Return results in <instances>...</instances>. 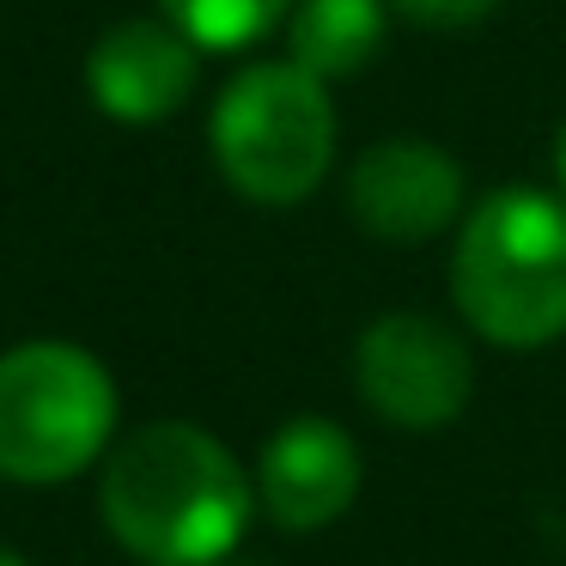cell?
<instances>
[{"instance_id":"8992f818","label":"cell","mask_w":566,"mask_h":566,"mask_svg":"<svg viewBox=\"0 0 566 566\" xmlns=\"http://www.w3.org/2000/svg\"><path fill=\"white\" fill-rule=\"evenodd\" d=\"M347 213L378 244H427L463 220V165L439 140H378L347 171Z\"/></svg>"},{"instance_id":"277c9868","label":"cell","mask_w":566,"mask_h":566,"mask_svg":"<svg viewBox=\"0 0 566 566\" xmlns=\"http://www.w3.org/2000/svg\"><path fill=\"white\" fill-rule=\"evenodd\" d=\"M116 444V378L80 342L0 354V481L62 488Z\"/></svg>"},{"instance_id":"9c48e42d","label":"cell","mask_w":566,"mask_h":566,"mask_svg":"<svg viewBox=\"0 0 566 566\" xmlns=\"http://www.w3.org/2000/svg\"><path fill=\"white\" fill-rule=\"evenodd\" d=\"M384 0H293L286 13V50L317 80L359 74L384 50Z\"/></svg>"},{"instance_id":"5bb4252c","label":"cell","mask_w":566,"mask_h":566,"mask_svg":"<svg viewBox=\"0 0 566 566\" xmlns=\"http://www.w3.org/2000/svg\"><path fill=\"white\" fill-rule=\"evenodd\" d=\"M213 566H244V560H213Z\"/></svg>"},{"instance_id":"7c38bea8","label":"cell","mask_w":566,"mask_h":566,"mask_svg":"<svg viewBox=\"0 0 566 566\" xmlns=\"http://www.w3.org/2000/svg\"><path fill=\"white\" fill-rule=\"evenodd\" d=\"M554 171H560V189H566V128H560V147H554Z\"/></svg>"},{"instance_id":"30bf717a","label":"cell","mask_w":566,"mask_h":566,"mask_svg":"<svg viewBox=\"0 0 566 566\" xmlns=\"http://www.w3.org/2000/svg\"><path fill=\"white\" fill-rule=\"evenodd\" d=\"M159 7L201 55L208 50H220V55L250 50V43H262L293 13V0H159Z\"/></svg>"},{"instance_id":"3957f363","label":"cell","mask_w":566,"mask_h":566,"mask_svg":"<svg viewBox=\"0 0 566 566\" xmlns=\"http://www.w3.org/2000/svg\"><path fill=\"white\" fill-rule=\"evenodd\" d=\"M329 80L286 62H250L226 80L208 116V147L220 177L256 208H298L317 196L335 165V104Z\"/></svg>"},{"instance_id":"5b68a950","label":"cell","mask_w":566,"mask_h":566,"mask_svg":"<svg viewBox=\"0 0 566 566\" xmlns=\"http://www.w3.org/2000/svg\"><path fill=\"white\" fill-rule=\"evenodd\" d=\"M354 390L378 420L402 432L451 427L475 396V359L451 323L427 311H390L354 342Z\"/></svg>"},{"instance_id":"ba28073f","label":"cell","mask_w":566,"mask_h":566,"mask_svg":"<svg viewBox=\"0 0 566 566\" xmlns=\"http://www.w3.org/2000/svg\"><path fill=\"white\" fill-rule=\"evenodd\" d=\"M201 50L171 19H116L86 55V92L111 123L147 128L189 104Z\"/></svg>"},{"instance_id":"4fadbf2b","label":"cell","mask_w":566,"mask_h":566,"mask_svg":"<svg viewBox=\"0 0 566 566\" xmlns=\"http://www.w3.org/2000/svg\"><path fill=\"white\" fill-rule=\"evenodd\" d=\"M0 566H31L25 554H13V548H0Z\"/></svg>"},{"instance_id":"52a82bcc","label":"cell","mask_w":566,"mask_h":566,"mask_svg":"<svg viewBox=\"0 0 566 566\" xmlns=\"http://www.w3.org/2000/svg\"><path fill=\"white\" fill-rule=\"evenodd\" d=\"M250 481H256V512L269 524H281L286 536H311L359 500L366 457L347 427L323 415H298L281 432H269Z\"/></svg>"},{"instance_id":"7a4b0ae2","label":"cell","mask_w":566,"mask_h":566,"mask_svg":"<svg viewBox=\"0 0 566 566\" xmlns=\"http://www.w3.org/2000/svg\"><path fill=\"white\" fill-rule=\"evenodd\" d=\"M451 298L493 347H548L566 335V196L488 189L457 226Z\"/></svg>"},{"instance_id":"6da1fadb","label":"cell","mask_w":566,"mask_h":566,"mask_svg":"<svg viewBox=\"0 0 566 566\" xmlns=\"http://www.w3.org/2000/svg\"><path fill=\"white\" fill-rule=\"evenodd\" d=\"M98 512L116 548L147 566L232 560L256 517L250 469L196 420H147L104 451Z\"/></svg>"},{"instance_id":"8fae6325","label":"cell","mask_w":566,"mask_h":566,"mask_svg":"<svg viewBox=\"0 0 566 566\" xmlns=\"http://www.w3.org/2000/svg\"><path fill=\"white\" fill-rule=\"evenodd\" d=\"M390 7L427 31H469L488 13H500V0H390Z\"/></svg>"}]
</instances>
